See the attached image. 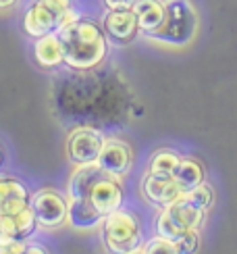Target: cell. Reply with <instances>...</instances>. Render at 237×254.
Returning <instances> with one entry per match:
<instances>
[{
  "label": "cell",
  "mask_w": 237,
  "mask_h": 254,
  "mask_svg": "<svg viewBox=\"0 0 237 254\" xmlns=\"http://www.w3.org/2000/svg\"><path fill=\"white\" fill-rule=\"evenodd\" d=\"M62 44L64 65L71 69H94L106 57V34L92 19H69L57 31Z\"/></svg>",
  "instance_id": "cell-1"
},
{
  "label": "cell",
  "mask_w": 237,
  "mask_h": 254,
  "mask_svg": "<svg viewBox=\"0 0 237 254\" xmlns=\"http://www.w3.org/2000/svg\"><path fill=\"white\" fill-rule=\"evenodd\" d=\"M102 173H106V171H102L98 163L77 165V169L73 171V175L69 179V202H67L69 204L67 219L73 229L90 231V229H96L98 225H102V221L106 219L90 202V190Z\"/></svg>",
  "instance_id": "cell-2"
},
{
  "label": "cell",
  "mask_w": 237,
  "mask_h": 254,
  "mask_svg": "<svg viewBox=\"0 0 237 254\" xmlns=\"http://www.w3.org/2000/svg\"><path fill=\"white\" fill-rule=\"evenodd\" d=\"M198 29H200V19L189 0H167L165 23L152 34H148V38L160 42L165 46L181 48L191 44Z\"/></svg>",
  "instance_id": "cell-3"
},
{
  "label": "cell",
  "mask_w": 237,
  "mask_h": 254,
  "mask_svg": "<svg viewBox=\"0 0 237 254\" xmlns=\"http://www.w3.org/2000/svg\"><path fill=\"white\" fill-rule=\"evenodd\" d=\"M71 19V0H36L23 17V29L31 38L57 34Z\"/></svg>",
  "instance_id": "cell-4"
},
{
  "label": "cell",
  "mask_w": 237,
  "mask_h": 254,
  "mask_svg": "<svg viewBox=\"0 0 237 254\" xmlns=\"http://www.w3.org/2000/svg\"><path fill=\"white\" fill-rule=\"evenodd\" d=\"M204 221V210L193 206L185 196H179L171 204L165 206V210L158 215L156 231L160 238L175 242L189 229H198Z\"/></svg>",
  "instance_id": "cell-5"
},
{
  "label": "cell",
  "mask_w": 237,
  "mask_h": 254,
  "mask_svg": "<svg viewBox=\"0 0 237 254\" xmlns=\"http://www.w3.org/2000/svg\"><path fill=\"white\" fill-rule=\"evenodd\" d=\"M104 246L111 254H129L139 248L142 231L137 219L127 210H115L104 219Z\"/></svg>",
  "instance_id": "cell-6"
},
{
  "label": "cell",
  "mask_w": 237,
  "mask_h": 254,
  "mask_svg": "<svg viewBox=\"0 0 237 254\" xmlns=\"http://www.w3.org/2000/svg\"><path fill=\"white\" fill-rule=\"evenodd\" d=\"M104 146V135L96 127H77L67 140V154L73 165L96 163Z\"/></svg>",
  "instance_id": "cell-7"
},
{
  "label": "cell",
  "mask_w": 237,
  "mask_h": 254,
  "mask_svg": "<svg viewBox=\"0 0 237 254\" xmlns=\"http://www.w3.org/2000/svg\"><path fill=\"white\" fill-rule=\"evenodd\" d=\"M31 208L36 213L38 225L46 229H57L67 221L69 204L67 198L59 194L57 190H40V192L31 198Z\"/></svg>",
  "instance_id": "cell-8"
},
{
  "label": "cell",
  "mask_w": 237,
  "mask_h": 254,
  "mask_svg": "<svg viewBox=\"0 0 237 254\" xmlns=\"http://www.w3.org/2000/svg\"><path fill=\"white\" fill-rule=\"evenodd\" d=\"M90 202L104 217L121 208V204H123V190H121V186H118V179L109 175V173H102L94 182V186L90 190Z\"/></svg>",
  "instance_id": "cell-9"
},
{
  "label": "cell",
  "mask_w": 237,
  "mask_h": 254,
  "mask_svg": "<svg viewBox=\"0 0 237 254\" xmlns=\"http://www.w3.org/2000/svg\"><path fill=\"white\" fill-rule=\"evenodd\" d=\"M96 163L100 165L102 171L121 179L129 171V167H131V148L123 140H117V137L104 140V146H102L100 156Z\"/></svg>",
  "instance_id": "cell-10"
},
{
  "label": "cell",
  "mask_w": 237,
  "mask_h": 254,
  "mask_svg": "<svg viewBox=\"0 0 237 254\" xmlns=\"http://www.w3.org/2000/svg\"><path fill=\"white\" fill-rule=\"evenodd\" d=\"M144 190V196L150 200V202H156V204H171L173 200H177L179 196H183V190L181 186L175 182L173 173H154L150 171L142 184Z\"/></svg>",
  "instance_id": "cell-11"
},
{
  "label": "cell",
  "mask_w": 237,
  "mask_h": 254,
  "mask_svg": "<svg viewBox=\"0 0 237 254\" xmlns=\"http://www.w3.org/2000/svg\"><path fill=\"white\" fill-rule=\"evenodd\" d=\"M36 225L38 219L31 204L15 215H0V240H25L36 231Z\"/></svg>",
  "instance_id": "cell-12"
},
{
  "label": "cell",
  "mask_w": 237,
  "mask_h": 254,
  "mask_svg": "<svg viewBox=\"0 0 237 254\" xmlns=\"http://www.w3.org/2000/svg\"><path fill=\"white\" fill-rule=\"evenodd\" d=\"M29 204V194L19 179L0 177V215H15Z\"/></svg>",
  "instance_id": "cell-13"
},
{
  "label": "cell",
  "mask_w": 237,
  "mask_h": 254,
  "mask_svg": "<svg viewBox=\"0 0 237 254\" xmlns=\"http://www.w3.org/2000/svg\"><path fill=\"white\" fill-rule=\"evenodd\" d=\"M139 31L137 19L131 8L125 10H109L104 17V34L111 36L117 42H129L133 40Z\"/></svg>",
  "instance_id": "cell-14"
},
{
  "label": "cell",
  "mask_w": 237,
  "mask_h": 254,
  "mask_svg": "<svg viewBox=\"0 0 237 254\" xmlns=\"http://www.w3.org/2000/svg\"><path fill=\"white\" fill-rule=\"evenodd\" d=\"M131 10H133V15L137 19L139 31H144V34L148 36L165 23L167 2H163V0H135Z\"/></svg>",
  "instance_id": "cell-15"
},
{
  "label": "cell",
  "mask_w": 237,
  "mask_h": 254,
  "mask_svg": "<svg viewBox=\"0 0 237 254\" xmlns=\"http://www.w3.org/2000/svg\"><path fill=\"white\" fill-rule=\"evenodd\" d=\"M34 57L38 61L40 67H59L60 63H64V55H62V44L59 40V34H48L36 38V46H34Z\"/></svg>",
  "instance_id": "cell-16"
},
{
  "label": "cell",
  "mask_w": 237,
  "mask_h": 254,
  "mask_svg": "<svg viewBox=\"0 0 237 254\" xmlns=\"http://www.w3.org/2000/svg\"><path fill=\"white\" fill-rule=\"evenodd\" d=\"M173 177H175V182L181 186L183 194H185V192H189V190H193L196 186H200L204 182V171H202L200 163L191 161V158H181L179 165L173 171Z\"/></svg>",
  "instance_id": "cell-17"
},
{
  "label": "cell",
  "mask_w": 237,
  "mask_h": 254,
  "mask_svg": "<svg viewBox=\"0 0 237 254\" xmlns=\"http://www.w3.org/2000/svg\"><path fill=\"white\" fill-rule=\"evenodd\" d=\"M179 161H181V158L175 152L158 150L152 156V161H150V171H154V173H173L175 167L179 165Z\"/></svg>",
  "instance_id": "cell-18"
},
{
  "label": "cell",
  "mask_w": 237,
  "mask_h": 254,
  "mask_svg": "<svg viewBox=\"0 0 237 254\" xmlns=\"http://www.w3.org/2000/svg\"><path fill=\"white\" fill-rule=\"evenodd\" d=\"M183 196H185L193 206H198L200 210H204V213H206V210L212 206V202H214V194H212V190H210L206 184H204V182H202L200 186H196L193 190H189V192H185Z\"/></svg>",
  "instance_id": "cell-19"
},
{
  "label": "cell",
  "mask_w": 237,
  "mask_h": 254,
  "mask_svg": "<svg viewBox=\"0 0 237 254\" xmlns=\"http://www.w3.org/2000/svg\"><path fill=\"white\" fill-rule=\"evenodd\" d=\"M173 244H175V252L177 254H198V248H200L198 229H189L187 234H183L181 238H177Z\"/></svg>",
  "instance_id": "cell-20"
},
{
  "label": "cell",
  "mask_w": 237,
  "mask_h": 254,
  "mask_svg": "<svg viewBox=\"0 0 237 254\" xmlns=\"http://www.w3.org/2000/svg\"><path fill=\"white\" fill-rule=\"evenodd\" d=\"M144 252H146V254H177L173 242L160 238V236L154 238V240H150L148 244L144 246Z\"/></svg>",
  "instance_id": "cell-21"
},
{
  "label": "cell",
  "mask_w": 237,
  "mask_h": 254,
  "mask_svg": "<svg viewBox=\"0 0 237 254\" xmlns=\"http://www.w3.org/2000/svg\"><path fill=\"white\" fill-rule=\"evenodd\" d=\"M25 248L23 240H0V254H23Z\"/></svg>",
  "instance_id": "cell-22"
},
{
  "label": "cell",
  "mask_w": 237,
  "mask_h": 254,
  "mask_svg": "<svg viewBox=\"0 0 237 254\" xmlns=\"http://www.w3.org/2000/svg\"><path fill=\"white\" fill-rule=\"evenodd\" d=\"M104 4L109 6V10H125V8H133L135 0H104Z\"/></svg>",
  "instance_id": "cell-23"
},
{
  "label": "cell",
  "mask_w": 237,
  "mask_h": 254,
  "mask_svg": "<svg viewBox=\"0 0 237 254\" xmlns=\"http://www.w3.org/2000/svg\"><path fill=\"white\" fill-rule=\"evenodd\" d=\"M23 254H48V252H46L44 248H42V246H38V244H34V246H27Z\"/></svg>",
  "instance_id": "cell-24"
},
{
  "label": "cell",
  "mask_w": 237,
  "mask_h": 254,
  "mask_svg": "<svg viewBox=\"0 0 237 254\" xmlns=\"http://www.w3.org/2000/svg\"><path fill=\"white\" fill-rule=\"evenodd\" d=\"M17 0H0V10H6L10 6H15Z\"/></svg>",
  "instance_id": "cell-25"
},
{
  "label": "cell",
  "mask_w": 237,
  "mask_h": 254,
  "mask_svg": "<svg viewBox=\"0 0 237 254\" xmlns=\"http://www.w3.org/2000/svg\"><path fill=\"white\" fill-rule=\"evenodd\" d=\"M129 254H146V252H144V248H135L133 252H129Z\"/></svg>",
  "instance_id": "cell-26"
},
{
  "label": "cell",
  "mask_w": 237,
  "mask_h": 254,
  "mask_svg": "<svg viewBox=\"0 0 237 254\" xmlns=\"http://www.w3.org/2000/svg\"><path fill=\"white\" fill-rule=\"evenodd\" d=\"M0 165H2V154H0Z\"/></svg>",
  "instance_id": "cell-27"
},
{
  "label": "cell",
  "mask_w": 237,
  "mask_h": 254,
  "mask_svg": "<svg viewBox=\"0 0 237 254\" xmlns=\"http://www.w3.org/2000/svg\"><path fill=\"white\" fill-rule=\"evenodd\" d=\"M163 2H167V0H163Z\"/></svg>",
  "instance_id": "cell-28"
}]
</instances>
